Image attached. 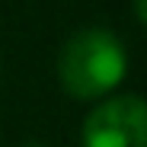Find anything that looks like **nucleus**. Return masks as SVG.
I'll use <instances>...</instances> for the list:
<instances>
[{"label":"nucleus","mask_w":147,"mask_h":147,"mask_svg":"<svg viewBox=\"0 0 147 147\" xmlns=\"http://www.w3.org/2000/svg\"><path fill=\"white\" fill-rule=\"evenodd\" d=\"M128 70V55L109 29H77L58 51V80L74 99H99L112 93Z\"/></svg>","instance_id":"f257e3e1"},{"label":"nucleus","mask_w":147,"mask_h":147,"mask_svg":"<svg viewBox=\"0 0 147 147\" xmlns=\"http://www.w3.org/2000/svg\"><path fill=\"white\" fill-rule=\"evenodd\" d=\"M83 147H147V99L112 96L83 118Z\"/></svg>","instance_id":"f03ea898"},{"label":"nucleus","mask_w":147,"mask_h":147,"mask_svg":"<svg viewBox=\"0 0 147 147\" xmlns=\"http://www.w3.org/2000/svg\"><path fill=\"white\" fill-rule=\"evenodd\" d=\"M134 13H138V19L147 26V0H134Z\"/></svg>","instance_id":"7ed1b4c3"},{"label":"nucleus","mask_w":147,"mask_h":147,"mask_svg":"<svg viewBox=\"0 0 147 147\" xmlns=\"http://www.w3.org/2000/svg\"><path fill=\"white\" fill-rule=\"evenodd\" d=\"M22 147H48V144H42V141H29V144H22Z\"/></svg>","instance_id":"20e7f679"}]
</instances>
